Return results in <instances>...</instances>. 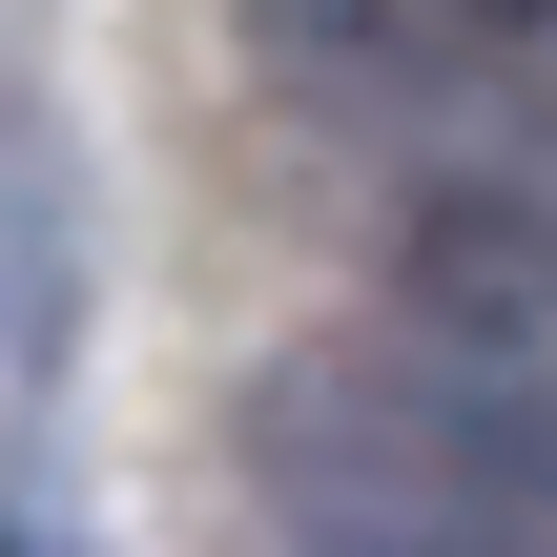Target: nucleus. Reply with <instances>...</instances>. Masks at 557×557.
<instances>
[{
  "instance_id": "2",
  "label": "nucleus",
  "mask_w": 557,
  "mask_h": 557,
  "mask_svg": "<svg viewBox=\"0 0 557 557\" xmlns=\"http://www.w3.org/2000/svg\"><path fill=\"white\" fill-rule=\"evenodd\" d=\"M393 289H413V331H434V351L557 372V165H455V186H413Z\"/></svg>"
},
{
  "instance_id": "3",
  "label": "nucleus",
  "mask_w": 557,
  "mask_h": 557,
  "mask_svg": "<svg viewBox=\"0 0 557 557\" xmlns=\"http://www.w3.org/2000/svg\"><path fill=\"white\" fill-rule=\"evenodd\" d=\"M0 557H41V537H0Z\"/></svg>"
},
{
  "instance_id": "1",
  "label": "nucleus",
  "mask_w": 557,
  "mask_h": 557,
  "mask_svg": "<svg viewBox=\"0 0 557 557\" xmlns=\"http://www.w3.org/2000/svg\"><path fill=\"white\" fill-rule=\"evenodd\" d=\"M248 475L289 557H557V372L372 331L248 393Z\"/></svg>"
}]
</instances>
